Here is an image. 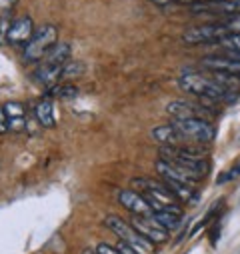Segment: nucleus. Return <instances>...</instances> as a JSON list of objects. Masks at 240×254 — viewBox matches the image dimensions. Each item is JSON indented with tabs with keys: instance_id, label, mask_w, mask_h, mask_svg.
I'll return each instance as SVG.
<instances>
[{
	"instance_id": "obj_1",
	"label": "nucleus",
	"mask_w": 240,
	"mask_h": 254,
	"mask_svg": "<svg viewBox=\"0 0 240 254\" xmlns=\"http://www.w3.org/2000/svg\"><path fill=\"white\" fill-rule=\"evenodd\" d=\"M180 88L186 90L188 94H194L202 100H212V102H230L234 100L236 92L224 88L220 82H216L214 78H208L200 72L194 70H186L182 76H180Z\"/></svg>"
},
{
	"instance_id": "obj_2",
	"label": "nucleus",
	"mask_w": 240,
	"mask_h": 254,
	"mask_svg": "<svg viewBox=\"0 0 240 254\" xmlns=\"http://www.w3.org/2000/svg\"><path fill=\"white\" fill-rule=\"evenodd\" d=\"M158 156L164 162L176 164L198 176H204V172L208 170L206 150H200V146H160Z\"/></svg>"
},
{
	"instance_id": "obj_3",
	"label": "nucleus",
	"mask_w": 240,
	"mask_h": 254,
	"mask_svg": "<svg viewBox=\"0 0 240 254\" xmlns=\"http://www.w3.org/2000/svg\"><path fill=\"white\" fill-rule=\"evenodd\" d=\"M104 226L110 228L118 238L120 242H124L126 246H130L132 250H136L138 254H154V244L150 240H146L142 234H138L130 222L122 220L116 214H108L104 218Z\"/></svg>"
},
{
	"instance_id": "obj_4",
	"label": "nucleus",
	"mask_w": 240,
	"mask_h": 254,
	"mask_svg": "<svg viewBox=\"0 0 240 254\" xmlns=\"http://www.w3.org/2000/svg\"><path fill=\"white\" fill-rule=\"evenodd\" d=\"M58 44V28L54 24H44L36 28L30 42L24 46V60L26 62H38L44 60V56Z\"/></svg>"
},
{
	"instance_id": "obj_5",
	"label": "nucleus",
	"mask_w": 240,
	"mask_h": 254,
	"mask_svg": "<svg viewBox=\"0 0 240 254\" xmlns=\"http://www.w3.org/2000/svg\"><path fill=\"white\" fill-rule=\"evenodd\" d=\"M176 130L184 136V140H192L198 144H208L216 136V128L204 118H186V120H174Z\"/></svg>"
},
{
	"instance_id": "obj_6",
	"label": "nucleus",
	"mask_w": 240,
	"mask_h": 254,
	"mask_svg": "<svg viewBox=\"0 0 240 254\" xmlns=\"http://www.w3.org/2000/svg\"><path fill=\"white\" fill-rule=\"evenodd\" d=\"M226 34H228V30L224 28L222 22H212V24H202V26L188 28L182 34V40L186 44H216Z\"/></svg>"
},
{
	"instance_id": "obj_7",
	"label": "nucleus",
	"mask_w": 240,
	"mask_h": 254,
	"mask_svg": "<svg viewBox=\"0 0 240 254\" xmlns=\"http://www.w3.org/2000/svg\"><path fill=\"white\" fill-rule=\"evenodd\" d=\"M130 224L132 228L142 234L146 240H150L152 244H160V242H166L168 238V230L162 228L154 216H140V214H132L130 218Z\"/></svg>"
},
{
	"instance_id": "obj_8",
	"label": "nucleus",
	"mask_w": 240,
	"mask_h": 254,
	"mask_svg": "<svg viewBox=\"0 0 240 254\" xmlns=\"http://www.w3.org/2000/svg\"><path fill=\"white\" fill-rule=\"evenodd\" d=\"M118 202L122 204L130 214H140V216H152V208L144 194H140L138 190H120L118 192Z\"/></svg>"
},
{
	"instance_id": "obj_9",
	"label": "nucleus",
	"mask_w": 240,
	"mask_h": 254,
	"mask_svg": "<svg viewBox=\"0 0 240 254\" xmlns=\"http://www.w3.org/2000/svg\"><path fill=\"white\" fill-rule=\"evenodd\" d=\"M156 172L162 176V180H174V182H184V184H190V186H196L200 182L202 176L190 172V170H184L176 164H170V162H164V160H158L156 162Z\"/></svg>"
},
{
	"instance_id": "obj_10",
	"label": "nucleus",
	"mask_w": 240,
	"mask_h": 254,
	"mask_svg": "<svg viewBox=\"0 0 240 254\" xmlns=\"http://www.w3.org/2000/svg\"><path fill=\"white\" fill-rule=\"evenodd\" d=\"M200 66L204 70H210V72H218V74H228V76L240 78V62L232 60L228 56H204L200 60Z\"/></svg>"
},
{
	"instance_id": "obj_11",
	"label": "nucleus",
	"mask_w": 240,
	"mask_h": 254,
	"mask_svg": "<svg viewBox=\"0 0 240 254\" xmlns=\"http://www.w3.org/2000/svg\"><path fill=\"white\" fill-rule=\"evenodd\" d=\"M36 28H34V22L30 16H20L16 20H12L10 24V30H8V42L14 44V46H20V44H28L30 38L34 36Z\"/></svg>"
},
{
	"instance_id": "obj_12",
	"label": "nucleus",
	"mask_w": 240,
	"mask_h": 254,
	"mask_svg": "<svg viewBox=\"0 0 240 254\" xmlns=\"http://www.w3.org/2000/svg\"><path fill=\"white\" fill-rule=\"evenodd\" d=\"M4 106L6 118H8V128L12 132H22L26 128V106L18 100H10Z\"/></svg>"
},
{
	"instance_id": "obj_13",
	"label": "nucleus",
	"mask_w": 240,
	"mask_h": 254,
	"mask_svg": "<svg viewBox=\"0 0 240 254\" xmlns=\"http://www.w3.org/2000/svg\"><path fill=\"white\" fill-rule=\"evenodd\" d=\"M202 110V108H200ZM196 104L186 100H172L166 104V112L172 120H186V118H202Z\"/></svg>"
},
{
	"instance_id": "obj_14",
	"label": "nucleus",
	"mask_w": 240,
	"mask_h": 254,
	"mask_svg": "<svg viewBox=\"0 0 240 254\" xmlns=\"http://www.w3.org/2000/svg\"><path fill=\"white\" fill-rule=\"evenodd\" d=\"M152 138L156 142H160L162 146H180L184 140V136L176 130L174 124H160L152 130Z\"/></svg>"
},
{
	"instance_id": "obj_15",
	"label": "nucleus",
	"mask_w": 240,
	"mask_h": 254,
	"mask_svg": "<svg viewBox=\"0 0 240 254\" xmlns=\"http://www.w3.org/2000/svg\"><path fill=\"white\" fill-rule=\"evenodd\" d=\"M62 68L64 66H52V64H40V68L34 72V78L38 84H42L46 90L58 84V78H62Z\"/></svg>"
},
{
	"instance_id": "obj_16",
	"label": "nucleus",
	"mask_w": 240,
	"mask_h": 254,
	"mask_svg": "<svg viewBox=\"0 0 240 254\" xmlns=\"http://www.w3.org/2000/svg\"><path fill=\"white\" fill-rule=\"evenodd\" d=\"M72 56V48L68 42H58L46 56H44V64H52V66H64Z\"/></svg>"
},
{
	"instance_id": "obj_17",
	"label": "nucleus",
	"mask_w": 240,
	"mask_h": 254,
	"mask_svg": "<svg viewBox=\"0 0 240 254\" xmlns=\"http://www.w3.org/2000/svg\"><path fill=\"white\" fill-rule=\"evenodd\" d=\"M34 118H36V122L40 126H44V128H52V126H54V122H56V118H54V106H52V100L48 96H44L36 104Z\"/></svg>"
},
{
	"instance_id": "obj_18",
	"label": "nucleus",
	"mask_w": 240,
	"mask_h": 254,
	"mask_svg": "<svg viewBox=\"0 0 240 254\" xmlns=\"http://www.w3.org/2000/svg\"><path fill=\"white\" fill-rule=\"evenodd\" d=\"M164 184L172 190V194L176 196L178 202H194L196 200V188L184 182H174V180H164Z\"/></svg>"
},
{
	"instance_id": "obj_19",
	"label": "nucleus",
	"mask_w": 240,
	"mask_h": 254,
	"mask_svg": "<svg viewBox=\"0 0 240 254\" xmlns=\"http://www.w3.org/2000/svg\"><path fill=\"white\" fill-rule=\"evenodd\" d=\"M152 216H154L156 222H158L162 228H166L168 232L174 230V228H178V224H180V216L174 214V212H152Z\"/></svg>"
},
{
	"instance_id": "obj_20",
	"label": "nucleus",
	"mask_w": 240,
	"mask_h": 254,
	"mask_svg": "<svg viewBox=\"0 0 240 254\" xmlns=\"http://www.w3.org/2000/svg\"><path fill=\"white\" fill-rule=\"evenodd\" d=\"M78 94V88L72 84H56L50 90H46V96H54V98H74Z\"/></svg>"
},
{
	"instance_id": "obj_21",
	"label": "nucleus",
	"mask_w": 240,
	"mask_h": 254,
	"mask_svg": "<svg viewBox=\"0 0 240 254\" xmlns=\"http://www.w3.org/2000/svg\"><path fill=\"white\" fill-rule=\"evenodd\" d=\"M84 72V66L80 64L78 60H68L64 68H62V78H76Z\"/></svg>"
},
{
	"instance_id": "obj_22",
	"label": "nucleus",
	"mask_w": 240,
	"mask_h": 254,
	"mask_svg": "<svg viewBox=\"0 0 240 254\" xmlns=\"http://www.w3.org/2000/svg\"><path fill=\"white\" fill-rule=\"evenodd\" d=\"M218 44L224 48V50H240V34H226L218 40Z\"/></svg>"
},
{
	"instance_id": "obj_23",
	"label": "nucleus",
	"mask_w": 240,
	"mask_h": 254,
	"mask_svg": "<svg viewBox=\"0 0 240 254\" xmlns=\"http://www.w3.org/2000/svg\"><path fill=\"white\" fill-rule=\"evenodd\" d=\"M222 24L230 34H240V12L230 14L226 20H222Z\"/></svg>"
},
{
	"instance_id": "obj_24",
	"label": "nucleus",
	"mask_w": 240,
	"mask_h": 254,
	"mask_svg": "<svg viewBox=\"0 0 240 254\" xmlns=\"http://www.w3.org/2000/svg\"><path fill=\"white\" fill-rule=\"evenodd\" d=\"M240 176V160L228 170V172H224L220 178H218V184H224V182H228V180H234V178H238Z\"/></svg>"
},
{
	"instance_id": "obj_25",
	"label": "nucleus",
	"mask_w": 240,
	"mask_h": 254,
	"mask_svg": "<svg viewBox=\"0 0 240 254\" xmlns=\"http://www.w3.org/2000/svg\"><path fill=\"white\" fill-rule=\"evenodd\" d=\"M10 128H8V118H6V112H4V106H0V134H6Z\"/></svg>"
},
{
	"instance_id": "obj_26",
	"label": "nucleus",
	"mask_w": 240,
	"mask_h": 254,
	"mask_svg": "<svg viewBox=\"0 0 240 254\" xmlns=\"http://www.w3.org/2000/svg\"><path fill=\"white\" fill-rule=\"evenodd\" d=\"M96 254H122V252H120L116 246H110V244H98Z\"/></svg>"
},
{
	"instance_id": "obj_27",
	"label": "nucleus",
	"mask_w": 240,
	"mask_h": 254,
	"mask_svg": "<svg viewBox=\"0 0 240 254\" xmlns=\"http://www.w3.org/2000/svg\"><path fill=\"white\" fill-rule=\"evenodd\" d=\"M16 2H18V0H0V10H2V12H8Z\"/></svg>"
},
{
	"instance_id": "obj_28",
	"label": "nucleus",
	"mask_w": 240,
	"mask_h": 254,
	"mask_svg": "<svg viewBox=\"0 0 240 254\" xmlns=\"http://www.w3.org/2000/svg\"><path fill=\"white\" fill-rule=\"evenodd\" d=\"M116 248H118V250H120V252H122V254H138V252H136V250H132V248H130V246H126V244H124V242H120V244H118V246H116Z\"/></svg>"
},
{
	"instance_id": "obj_29",
	"label": "nucleus",
	"mask_w": 240,
	"mask_h": 254,
	"mask_svg": "<svg viewBox=\"0 0 240 254\" xmlns=\"http://www.w3.org/2000/svg\"><path fill=\"white\" fill-rule=\"evenodd\" d=\"M222 56H228V58H232V60H238L240 62V50H224V54Z\"/></svg>"
},
{
	"instance_id": "obj_30",
	"label": "nucleus",
	"mask_w": 240,
	"mask_h": 254,
	"mask_svg": "<svg viewBox=\"0 0 240 254\" xmlns=\"http://www.w3.org/2000/svg\"><path fill=\"white\" fill-rule=\"evenodd\" d=\"M150 2H154V4H160V6H164V4H170V2H176V0H150Z\"/></svg>"
},
{
	"instance_id": "obj_31",
	"label": "nucleus",
	"mask_w": 240,
	"mask_h": 254,
	"mask_svg": "<svg viewBox=\"0 0 240 254\" xmlns=\"http://www.w3.org/2000/svg\"><path fill=\"white\" fill-rule=\"evenodd\" d=\"M178 2H186V4H196V2H202V0H178Z\"/></svg>"
},
{
	"instance_id": "obj_32",
	"label": "nucleus",
	"mask_w": 240,
	"mask_h": 254,
	"mask_svg": "<svg viewBox=\"0 0 240 254\" xmlns=\"http://www.w3.org/2000/svg\"><path fill=\"white\" fill-rule=\"evenodd\" d=\"M228 2H238L240 4V0H228Z\"/></svg>"
}]
</instances>
